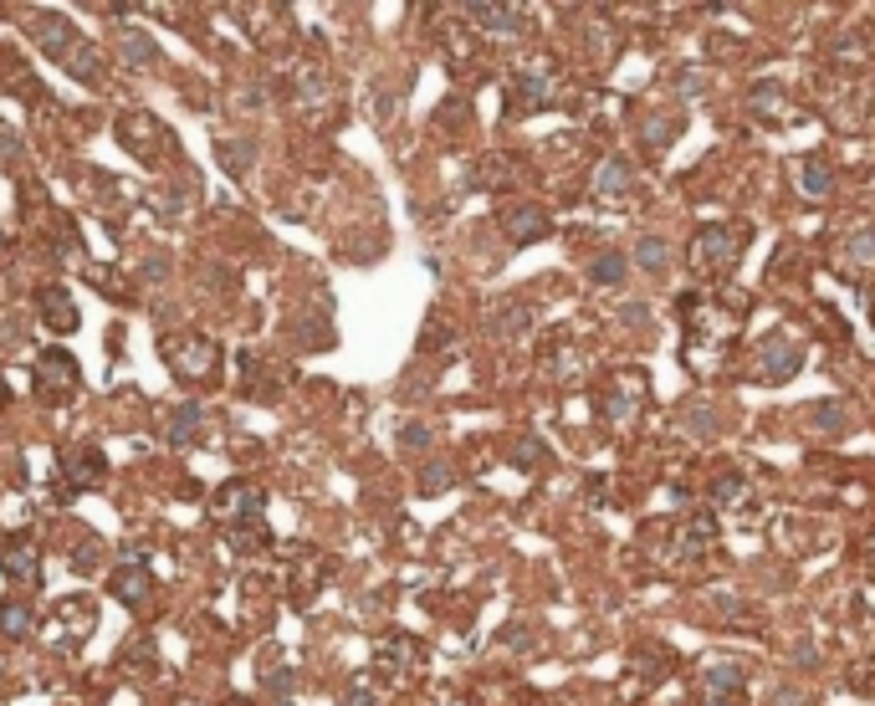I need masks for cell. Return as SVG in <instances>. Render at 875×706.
<instances>
[{"mask_svg":"<svg viewBox=\"0 0 875 706\" xmlns=\"http://www.w3.org/2000/svg\"><path fill=\"white\" fill-rule=\"evenodd\" d=\"M118 144L134 149V159H144V164H159V159L169 154L174 134H169V128H164L149 108H123V113H118Z\"/></svg>","mask_w":875,"mask_h":706,"instance_id":"6da1fadb","label":"cell"},{"mask_svg":"<svg viewBox=\"0 0 875 706\" xmlns=\"http://www.w3.org/2000/svg\"><path fill=\"white\" fill-rule=\"evenodd\" d=\"M164 364L174 369V379L185 384H200L215 374V364H221V348H215L205 333H180V338H164Z\"/></svg>","mask_w":875,"mask_h":706,"instance_id":"7a4b0ae2","label":"cell"},{"mask_svg":"<svg viewBox=\"0 0 875 706\" xmlns=\"http://www.w3.org/2000/svg\"><path fill=\"white\" fill-rule=\"evenodd\" d=\"M77 389H82V369H77L72 353L67 348H47V353H41V359H36V394H41V400H47V405H67Z\"/></svg>","mask_w":875,"mask_h":706,"instance_id":"3957f363","label":"cell"},{"mask_svg":"<svg viewBox=\"0 0 875 706\" xmlns=\"http://www.w3.org/2000/svg\"><path fill=\"white\" fill-rule=\"evenodd\" d=\"M799 364H804V353H799V343L789 333H763L758 338V379L783 384V379L799 374Z\"/></svg>","mask_w":875,"mask_h":706,"instance_id":"277c9868","label":"cell"},{"mask_svg":"<svg viewBox=\"0 0 875 706\" xmlns=\"http://www.w3.org/2000/svg\"><path fill=\"white\" fill-rule=\"evenodd\" d=\"M261 507H267V497H261L256 487H246V481H226V487L210 497V517H215V522H226V527L256 522Z\"/></svg>","mask_w":875,"mask_h":706,"instance_id":"5b68a950","label":"cell"},{"mask_svg":"<svg viewBox=\"0 0 875 706\" xmlns=\"http://www.w3.org/2000/svg\"><path fill=\"white\" fill-rule=\"evenodd\" d=\"M742 226H707L702 236H696V267L702 272H727L732 261L742 256Z\"/></svg>","mask_w":875,"mask_h":706,"instance_id":"8992f818","label":"cell"},{"mask_svg":"<svg viewBox=\"0 0 875 706\" xmlns=\"http://www.w3.org/2000/svg\"><path fill=\"white\" fill-rule=\"evenodd\" d=\"M113 599L128 604V609H149L154 604V568L144 558H123V568H113V579H108Z\"/></svg>","mask_w":875,"mask_h":706,"instance_id":"52a82bcc","label":"cell"},{"mask_svg":"<svg viewBox=\"0 0 875 706\" xmlns=\"http://www.w3.org/2000/svg\"><path fill=\"white\" fill-rule=\"evenodd\" d=\"M0 573H6L11 584H21V589L41 584V558H36V543H31L26 533H16V538L0 543Z\"/></svg>","mask_w":875,"mask_h":706,"instance_id":"ba28073f","label":"cell"},{"mask_svg":"<svg viewBox=\"0 0 875 706\" xmlns=\"http://www.w3.org/2000/svg\"><path fill=\"white\" fill-rule=\"evenodd\" d=\"M31 41H36L47 57L67 62V52L77 47V26H72L67 16H57V11H41V16H31Z\"/></svg>","mask_w":875,"mask_h":706,"instance_id":"9c48e42d","label":"cell"},{"mask_svg":"<svg viewBox=\"0 0 875 706\" xmlns=\"http://www.w3.org/2000/svg\"><path fill=\"white\" fill-rule=\"evenodd\" d=\"M415 666H420V650H415L405 635H389V640L379 645V655H374V671H379L389 686H405Z\"/></svg>","mask_w":875,"mask_h":706,"instance_id":"30bf717a","label":"cell"},{"mask_svg":"<svg viewBox=\"0 0 875 706\" xmlns=\"http://www.w3.org/2000/svg\"><path fill=\"white\" fill-rule=\"evenodd\" d=\"M62 476L72 487H103L108 481V456L98 446H67L62 451Z\"/></svg>","mask_w":875,"mask_h":706,"instance_id":"8fae6325","label":"cell"},{"mask_svg":"<svg viewBox=\"0 0 875 706\" xmlns=\"http://www.w3.org/2000/svg\"><path fill=\"white\" fill-rule=\"evenodd\" d=\"M36 313H41V323H47L52 333H77V323H82L67 287H41L36 292Z\"/></svg>","mask_w":875,"mask_h":706,"instance_id":"7c38bea8","label":"cell"},{"mask_svg":"<svg viewBox=\"0 0 875 706\" xmlns=\"http://www.w3.org/2000/svg\"><path fill=\"white\" fill-rule=\"evenodd\" d=\"M118 57H123V67L149 72V67H159L164 47H159V41H154L144 26H123V31H118Z\"/></svg>","mask_w":875,"mask_h":706,"instance_id":"4fadbf2b","label":"cell"},{"mask_svg":"<svg viewBox=\"0 0 875 706\" xmlns=\"http://www.w3.org/2000/svg\"><path fill=\"white\" fill-rule=\"evenodd\" d=\"M548 93H553L548 77L528 67V72H517V77H512V87H507V103H512V113H533V108H543V103H548Z\"/></svg>","mask_w":875,"mask_h":706,"instance_id":"5bb4252c","label":"cell"},{"mask_svg":"<svg viewBox=\"0 0 875 706\" xmlns=\"http://www.w3.org/2000/svg\"><path fill=\"white\" fill-rule=\"evenodd\" d=\"M507 241L512 246H528V241H543L548 236V215L538 210V205H517V210H507Z\"/></svg>","mask_w":875,"mask_h":706,"instance_id":"9a60e30c","label":"cell"},{"mask_svg":"<svg viewBox=\"0 0 875 706\" xmlns=\"http://www.w3.org/2000/svg\"><path fill=\"white\" fill-rule=\"evenodd\" d=\"M287 563H292V573H297V584H292V604H313V589H318V579H323V558H318L313 548H297Z\"/></svg>","mask_w":875,"mask_h":706,"instance_id":"2e32d148","label":"cell"},{"mask_svg":"<svg viewBox=\"0 0 875 706\" xmlns=\"http://www.w3.org/2000/svg\"><path fill=\"white\" fill-rule=\"evenodd\" d=\"M707 691L712 696H737L742 691V676H748V666L742 660H732V655H717V660H707Z\"/></svg>","mask_w":875,"mask_h":706,"instance_id":"e0dca14e","label":"cell"},{"mask_svg":"<svg viewBox=\"0 0 875 706\" xmlns=\"http://www.w3.org/2000/svg\"><path fill=\"white\" fill-rule=\"evenodd\" d=\"M77 82H87V87H103L108 82V72H103V57H98V47L93 41H77V47L67 52V62H62Z\"/></svg>","mask_w":875,"mask_h":706,"instance_id":"ac0fdd59","label":"cell"},{"mask_svg":"<svg viewBox=\"0 0 875 706\" xmlns=\"http://www.w3.org/2000/svg\"><path fill=\"white\" fill-rule=\"evenodd\" d=\"M200 425H205V410H200L195 400H185V405H174V410L164 415V435L174 440V446H190V440L200 435Z\"/></svg>","mask_w":875,"mask_h":706,"instance_id":"d6986e66","label":"cell"},{"mask_svg":"<svg viewBox=\"0 0 875 706\" xmlns=\"http://www.w3.org/2000/svg\"><path fill=\"white\" fill-rule=\"evenodd\" d=\"M630 180H635V169H630V159H604L599 164V174H594V195H604V200H620L625 190H630Z\"/></svg>","mask_w":875,"mask_h":706,"instance_id":"ffe728a7","label":"cell"},{"mask_svg":"<svg viewBox=\"0 0 875 706\" xmlns=\"http://www.w3.org/2000/svg\"><path fill=\"white\" fill-rule=\"evenodd\" d=\"M36 630V609L26 599H6L0 604V635H11V640H26Z\"/></svg>","mask_w":875,"mask_h":706,"instance_id":"44dd1931","label":"cell"},{"mask_svg":"<svg viewBox=\"0 0 875 706\" xmlns=\"http://www.w3.org/2000/svg\"><path fill=\"white\" fill-rule=\"evenodd\" d=\"M466 16L481 21L487 31H522V21H528L517 6H466Z\"/></svg>","mask_w":875,"mask_h":706,"instance_id":"7402d4cb","label":"cell"},{"mask_svg":"<svg viewBox=\"0 0 875 706\" xmlns=\"http://www.w3.org/2000/svg\"><path fill=\"white\" fill-rule=\"evenodd\" d=\"M589 277H594L599 287H615V282L625 277V256H620V251H599V256L589 261Z\"/></svg>","mask_w":875,"mask_h":706,"instance_id":"603a6c76","label":"cell"},{"mask_svg":"<svg viewBox=\"0 0 875 706\" xmlns=\"http://www.w3.org/2000/svg\"><path fill=\"white\" fill-rule=\"evenodd\" d=\"M829 185H835V169H829L824 154H809L804 159V190L809 195H829Z\"/></svg>","mask_w":875,"mask_h":706,"instance_id":"cb8c5ba5","label":"cell"},{"mask_svg":"<svg viewBox=\"0 0 875 706\" xmlns=\"http://www.w3.org/2000/svg\"><path fill=\"white\" fill-rule=\"evenodd\" d=\"M635 261H640V267H650V272H661L666 261H671V246L661 236H645V241H635Z\"/></svg>","mask_w":875,"mask_h":706,"instance_id":"d4e9b609","label":"cell"},{"mask_svg":"<svg viewBox=\"0 0 875 706\" xmlns=\"http://www.w3.org/2000/svg\"><path fill=\"white\" fill-rule=\"evenodd\" d=\"M118 666H144V671H154V645H149V640H134L128 650H118Z\"/></svg>","mask_w":875,"mask_h":706,"instance_id":"484cf974","label":"cell"},{"mask_svg":"<svg viewBox=\"0 0 875 706\" xmlns=\"http://www.w3.org/2000/svg\"><path fill=\"white\" fill-rule=\"evenodd\" d=\"M221 164L236 174V180H241V174L251 169V144H221Z\"/></svg>","mask_w":875,"mask_h":706,"instance_id":"4316f807","label":"cell"},{"mask_svg":"<svg viewBox=\"0 0 875 706\" xmlns=\"http://www.w3.org/2000/svg\"><path fill=\"white\" fill-rule=\"evenodd\" d=\"M492 328L497 333H522V328H528V307H497Z\"/></svg>","mask_w":875,"mask_h":706,"instance_id":"83f0119b","label":"cell"},{"mask_svg":"<svg viewBox=\"0 0 875 706\" xmlns=\"http://www.w3.org/2000/svg\"><path fill=\"white\" fill-rule=\"evenodd\" d=\"M446 487H451V466H441V461L425 466V476H420V492H425V497H435V492H446Z\"/></svg>","mask_w":875,"mask_h":706,"instance_id":"f1b7e54d","label":"cell"},{"mask_svg":"<svg viewBox=\"0 0 875 706\" xmlns=\"http://www.w3.org/2000/svg\"><path fill=\"white\" fill-rule=\"evenodd\" d=\"M845 251H850V261H855V267H865V261H875V231H860V236H855Z\"/></svg>","mask_w":875,"mask_h":706,"instance_id":"f546056e","label":"cell"},{"mask_svg":"<svg viewBox=\"0 0 875 706\" xmlns=\"http://www.w3.org/2000/svg\"><path fill=\"white\" fill-rule=\"evenodd\" d=\"M512 461H517V466H538V461H543V446H538V440H517V446H512Z\"/></svg>","mask_w":875,"mask_h":706,"instance_id":"4dcf8cb0","label":"cell"},{"mask_svg":"<svg viewBox=\"0 0 875 706\" xmlns=\"http://www.w3.org/2000/svg\"><path fill=\"white\" fill-rule=\"evenodd\" d=\"M732 497H742V476H722V481H712V502H732Z\"/></svg>","mask_w":875,"mask_h":706,"instance_id":"1f68e13d","label":"cell"},{"mask_svg":"<svg viewBox=\"0 0 875 706\" xmlns=\"http://www.w3.org/2000/svg\"><path fill=\"white\" fill-rule=\"evenodd\" d=\"M72 568L77 573H87V568H98V543L87 538V548H77V558H72Z\"/></svg>","mask_w":875,"mask_h":706,"instance_id":"d6a6232c","label":"cell"},{"mask_svg":"<svg viewBox=\"0 0 875 706\" xmlns=\"http://www.w3.org/2000/svg\"><path fill=\"white\" fill-rule=\"evenodd\" d=\"M400 440H405V446H410V451H425V440H430V430H425V425H405V435H400Z\"/></svg>","mask_w":875,"mask_h":706,"instance_id":"836d02e7","label":"cell"},{"mask_svg":"<svg viewBox=\"0 0 875 706\" xmlns=\"http://www.w3.org/2000/svg\"><path fill=\"white\" fill-rule=\"evenodd\" d=\"M16 154H21V149H16V134H0V159H6V164H11Z\"/></svg>","mask_w":875,"mask_h":706,"instance_id":"e575fe53","label":"cell"},{"mask_svg":"<svg viewBox=\"0 0 875 706\" xmlns=\"http://www.w3.org/2000/svg\"><path fill=\"white\" fill-rule=\"evenodd\" d=\"M343 706H374V696L364 691V686H354V691H348V701Z\"/></svg>","mask_w":875,"mask_h":706,"instance_id":"d590c367","label":"cell"},{"mask_svg":"<svg viewBox=\"0 0 875 706\" xmlns=\"http://www.w3.org/2000/svg\"><path fill=\"white\" fill-rule=\"evenodd\" d=\"M778 706H804V701H799L794 691H783V696H778Z\"/></svg>","mask_w":875,"mask_h":706,"instance_id":"8d00e7d4","label":"cell"},{"mask_svg":"<svg viewBox=\"0 0 875 706\" xmlns=\"http://www.w3.org/2000/svg\"><path fill=\"white\" fill-rule=\"evenodd\" d=\"M221 706H251V701H246V696H226Z\"/></svg>","mask_w":875,"mask_h":706,"instance_id":"74e56055","label":"cell"},{"mask_svg":"<svg viewBox=\"0 0 875 706\" xmlns=\"http://www.w3.org/2000/svg\"><path fill=\"white\" fill-rule=\"evenodd\" d=\"M707 706H732V696H717V701H707Z\"/></svg>","mask_w":875,"mask_h":706,"instance_id":"f35d334b","label":"cell"},{"mask_svg":"<svg viewBox=\"0 0 875 706\" xmlns=\"http://www.w3.org/2000/svg\"><path fill=\"white\" fill-rule=\"evenodd\" d=\"M0 405H6V379H0Z\"/></svg>","mask_w":875,"mask_h":706,"instance_id":"ab89813d","label":"cell"},{"mask_svg":"<svg viewBox=\"0 0 875 706\" xmlns=\"http://www.w3.org/2000/svg\"><path fill=\"white\" fill-rule=\"evenodd\" d=\"M870 318H875V297H870Z\"/></svg>","mask_w":875,"mask_h":706,"instance_id":"60d3db41","label":"cell"}]
</instances>
